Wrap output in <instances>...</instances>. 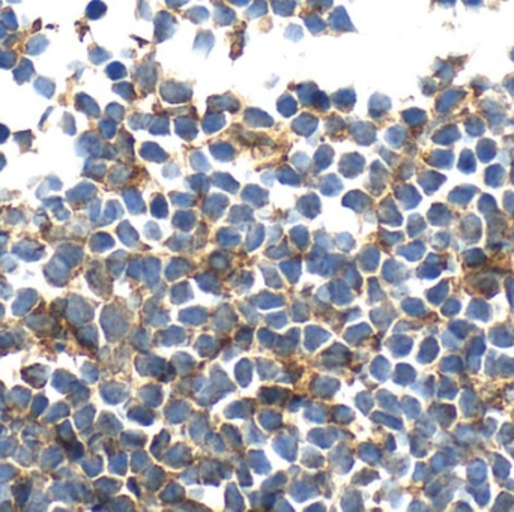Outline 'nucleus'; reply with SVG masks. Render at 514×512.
<instances>
[{
	"label": "nucleus",
	"mask_w": 514,
	"mask_h": 512,
	"mask_svg": "<svg viewBox=\"0 0 514 512\" xmlns=\"http://www.w3.org/2000/svg\"><path fill=\"white\" fill-rule=\"evenodd\" d=\"M147 129L153 135H167L170 132V122H168V119L165 116L158 114V116L152 117Z\"/></svg>",
	"instance_id": "nucleus-16"
},
{
	"label": "nucleus",
	"mask_w": 514,
	"mask_h": 512,
	"mask_svg": "<svg viewBox=\"0 0 514 512\" xmlns=\"http://www.w3.org/2000/svg\"><path fill=\"white\" fill-rule=\"evenodd\" d=\"M295 6H296V2H295V0H280V2H275V3H274V11H275L278 15L289 17V15L295 11Z\"/></svg>",
	"instance_id": "nucleus-24"
},
{
	"label": "nucleus",
	"mask_w": 514,
	"mask_h": 512,
	"mask_svg": "<svg viewBox=\"0 0 514 512\" xmlns=\"http://www.w3.org/2000/svg\"><path fill=\"white\" fill-rule=\"evenodd\" d=\"M100 129L106 138H113L116 134V123H115V120H101Z\"/></svg>",
	"instance_id": "nucleus-38"
},
{
	"label": "nucleus",
	"mask_w": 514,
	"mask_h": 512,
	"mask_svg": "<svg viewBox=\"0 0 514 512\" xmlns=\"http://www.w3.org/2000/svg\"><path fill=\"white\" fill-rule=\"evenodd\" d=\"M317 117H314L313 114L310 113H304L301 116H298L293 123H292V129L298 134V135H302V137H310L316 129H317Z\"/></svg>",
	"instance_id": "nucleus-6"
},
{
	"label": "nucleus",
	"mask_w": 514,
	"mask_h": 512,
	"mask_svg": "<svg viewBox=\"0 0 514 512\" xmlns=\"http://www.w3.org/2000/svg\"><path fill=\"white\" fill-rule=\"evenodd\" d=\"M203 131L206 134H214L226 125V117L221 111H208L203 117Z\"/></svg>",
	"instance_id": "nucleus-12"
},
{
	"label": "nucleus",
	"mask_w": 514,
	"mask_h": 512,
	"mask_svg": "<svg viewBox=\"0 0 514 512\" xmlns=\"http://www.w3.org/2000/svg\"><path fill=\"white\" fill-rule=\"evenodd\" d=\"M2 23H3L8 29H12V30L17 29V20H15V15H14V12H12L11 9L5 11V12L2 14Z\"/></svg>",
	"instance_id": "nucleus-42"
},
{
	"label": "nucleus",
	"mask_w": 514,
	"mask_h": 512,
	"mask_svg": "<svg viewBox=\"0 0 514 512\" xmlns=\"http://www.w3.org/2000/svg\"><path fill=\"white\" fill-rule=\"evenodd\" d=\"M187 17L191 18L194 23H202L209 17V12L205 8H193L187 12Z\"/></svg>",
	"instance_id": "nucleus-36"
},
{
	"label": "nucleus",
	"mask_w": 514,
	"mask_h": 512,
	"mask_svg": "<svg viewBox=\"0 0 514 512\" xmlns=\"http://www.w3.org/2000/svg\"><path fill=\"white\" fill-rule=\"evenodd\" d=\"M304 20H305V24H307V27H308V30L311 32V33H320L322 30H325V23H323V20L320 18V17H317L316 14H311V15H307V17H304Z\"/></svg>",
	"instance_id": "nucleus-25"
},
{
	"label": "nucleus",
	"mask_w": 514,
	"mask_h": 512,
	"mask_svg": "<svg viewBox=\"0 0 514 512\" xmlns=\"http://www.w3.org/2000/svg\"><path fill=\"white\" fill-rule=\"evenodd\" d=\"M244 122L250 126L269 128L274 125V119L259 108H248L244 114Z\"/></svg>",
	"instance_id": "nucleus-9"
},
{
	"label": "nucleus",
	"mask_w": 514,
	"mask_h": 512,
	"mask_svg": "<svg viewBox=\"0 0 514 512\" xmlns=\"http://www.w3.org/2000/svg\"><path fill=\"white\" fill-rule=\"evenodd\" d=\"M15 62V54L11 51H0V66L9 68Z\"/></svg>",
	"instance_id": "nucleus-44"
},
{
	"label": "nucleus",
	"mask_w": 514,
	"mask_h": 512,
	"mask_svg": "<svg viewBox=\"0 0 514 512\" xmlns=\"http://www.w3.org/2000/svg\"><path fill=\"white\" fill-rule=\"evenodd\" d=\"M116 94H119L122 98H125L127 101H134V98H135V91H134V88L131 86V84L129 83H121V84H118V86H115V89H113Z\"/></svg>",
	"instance_id": "nucleus-28"
},
{
	"label": "nucleus",
	"mask_w": 514,
	"mask_h": 512,
	"mask_svg": "<svg viewBox=\"0 0 514 512\" xmlns=\"http://www.w3.org/2000/svg\"><path fill=\"white\" fill-rule=\"evenodd\" d=\"M385 138H386V141H388L391 146L397 147V146H400V144L403 143V140H404V129L400 128V126H392L391 129L386 131Z\"/></svg>",
	"instance_id": "nucleus-23"
},
{
	"label": "nucleus",
	"mask_w": 514,
	"mask_h": 512,
	"mask_svg": "<svg viewBox=\"0 0 514 512\" xmlns=\"http://www.w3.org/2000/svg\"><path fill=\"white\" fill-rule=\"evenodd\" d=\"M334 150L329 146H320L319 150L314 155V162L317 170H325L331 162H332Z\"/></svg>",
	"instance_id": "nucleus-19"
},
{
	"label": "nucleus",
	"mask_w": 514,
	"mask_h": 512,
	"mask_svg": "<svg viewBox=\"0 0 514 512\" xmlns=\"http://www.w3.org/2000/svg\"><path fill=\"white\" fill-rule=\"evenodd\" d=\"M140 15L143 17V18H146V20H150V9H149V6L146 5V2H144V0H141V2H140Z\"/></svg>",
	"instance_id": "nucleus-48"
},
{
	"label": "nucleus",
	"mask_w": 514,
	"mask_h": 512,
	"mask_svg": "<svg viewBox=\"0 0 514 512\" xmlns=\"http://www.w3.org/2000/svg\"><path fill=\"white\" fill-rule=\"evenodd\" d=\"M20 74H24V81H26V80H29V78L32 77V74H33V68H32V65H30V62H29V60H23V62H21L20 68L15 71V77H18Z\"/></svg>",
	"instance_id": "nucleus-43"
},
{
	"label": "nucleus",
	"mask_w": 514,
	"mask_h": 512,
	"mask_svg": "<svg viewBox=\"0 0 514 512\" xmlns=\"http://www.w3.org/2000/svg\"><path fill=\"white\" fill-rule=\"evenodd\" d=\"M214 45V36L211 32H200L196 38V44H194V48L199 50V51H205L208 53Z\"/></svg>",
	"instance_id": "nucleus-22"
},
{
	"label": "nucleus",
	"mask_w": 514,
	"mask_h": 512,
	"mask_svg": "<svg viewBox=\"0 0 514 512\" xmlns=\"http://www.w3.org/2000/svg\"><path fill=\"white\" fill-rule=\"evenodd\" d=\"M286 36L292 41H299L302 38V30L298 27V26H289L287 32H286Z\"/></svg>",
	"instance_id": "nucleus-45"
},
{
	"label": "nucleus",
	"mask_w": 514,
	"mask_h": 512,
	"mask_svg": "<svg viewBox=\"0 0 514 512\" xmlns=\"http://www.w3.org/2000/svg\"><path fill=\"white\" fill-rule=\"evenodd\" d=\"M184 3H187V0H167V5L168 6H175V8L182 6Z\"/></svg>",
	"instance_id": "nucleus-49"
},
{
	"label": "nucleus",
	"mask_w": 514,
	"mask_h": 512,
	"mask_svg": "<svg viewBox=\"0 0 514 512\" xmlns=\"http://www.w3.org/2000/svg\"><path fill=\"white\" fill-rule=\"evenodd\" d=\"M208 105L212 111H230L238 113L239 111V101L232 95H223V97H212L208 101Z\"/></svg>",
	"instance_id": "nucleus-7"
},
{
	"label": "nucleus",
	"mask_w": 514,
	"mask_h": 512,
	"mask_svg": "<svg viewBox=\"0 0 514 512\" xmlns=\"http://www.w3.org/2000/svg\"><path fill=\"white\" fill-rule=\"evenodd\" d=\"M352 137L358 144H372L376 140V131L372 123L366 122H357L351 128Z\"/></svg>",
	"instance_id": "nucleus-5"
},
{
	"label": "nucleus",
	"mask_w": 514,
	"mask_h": 512,
	"mask_svg": "<svg viewBox=\"0 0 514 512\" xmlns=\"http://www.w3.org/2000/svg\"><path fill=\"white\" fill-rule=\"evenodd\" d=\"M47 39L45 38H42V36H35V38H32L30 41H29V44H27V51L30 53V54H39L45 47H47Z\"/></svg>",
	"instance_id": "nucleus-29"
},
{
	"label": "nucleus",
	"mask_w": 514,
	"mask_h": 512,
	"mask_svg": "<svg viewBox=\"0 0 514 512\" xmlns=\"http://www.w3.org/2000/svg\"><path fill=\"white\" fill-rule=\"evenodd\" d=\"M159 94H161V98L167 102L181 104V102H187L191 100L193 89L190 88V84H185V83L165 81L161 84Z\"/></svg>",
	"instance_id": "nucleus-1"
},
{
	"label": "nucleus",
	"mask_w": 514,
	"mask_h": 512,
	"mask_svg": "<svg viewBox=\"0 0 514 512\" xmlns=\"http://www.w3.org/2000/svg\"><path fill=\"white\" fill-rule=\"evenodd\" d=\"M155 24H156V33H155V36H156V42H161V41H165L168 36H171V35H173L175 33V18L173 17H171L170 14H167V12H159L158 14V17H156V21H155Z\"/></svg>",
	"instance_id": "nucleus-4"
},
{
	"label": "nucleus",
	"mask_w": 514,
	"mask_h": 512,
	"mask_svg": "<svg viewBox=\"0 0 514 512\" xmlns=\"http://www.w3.org/2000/svg\"><path fill=\"white\" fill-rule=\"evenodd\" d=\"M308 3H310V6H313V8L326 9V8L331 6L332 0H308Z\"/></svg>",
	"instance_id": "nucleus-47"
},
{
	"label": "nucleus",
	"mask_w": 514,
	"mask_h": 512,
	"mask_svg": "<svg viewBox=\"0 0 514 512\" xmlns=\"http://www.w3.org/2000/svg\"><path fill=\"white\" fill-rule=\"evenodd\" d=\"M404 120L409 123V125H418L421 120H424V113L421 110H407L404 114H403Z\"/></svg>",
	"instance_id": "nucleus-37"
},
{
	"label": "nucleus",
	"mask_w": 514,
	"mask_h": 512,
	"mask_svg": "<svg viewBox=\"0 0 514 512\" xmlns=\"http://www.w3.org/2000/svg\"><path fill=\"white\" fill-rule=\"evenodd\" d=\"M0 6H2V2H0Z\"/></svg>",
	"instance_id": "nucleus-52"
},
{
	"label": "nucleus",
	"mask_w": 514,
	"mask_h": 512,
	"mask_svg": "<svg viewBox=\"0 0 514 512\" xmlns=\"http://www.w3.org/2000/svg\"><path fill=\"white\" fill-rule=\"evenodd\" d=\"M107 75L113 80H118V78H122L127 75V69L122 63L119 62H113L109 68H107Z\"/></svg>",
	"instance_id": "nucleus-35"
},
{
	"label": "nucleus",
	"mask_w": 514,
	"mask_h": 512,
	"mask_svg": "<svg viewBox=\"0 0 514 512\" xmlns=\"http://www.w3.org/2000/svg\"><path fill=\"white\" fill-rule=\"evenodd\" d=\"M191 165H193L196 170H202V172H203V170H208V168H211L209 162L206 161L205 155H203L200 150H196V152H193V155H191Z\"/></svg>",
	"instance_id": "nucleus-32"
},
{
	"label": "nucleus",
	"mask_w": 514,
	"mask_h": 512,
	"mask_svg": "<svg viewBox=\"0 0 514 512\" xmlns=\"http://www.w3.org/2000/svg\"><path fill=\"white\" fill-rule=\"evenodd\" d=\"M77 104H78V108L83 110L86 114H89L91 117H95L100 114V108L98 105L95 104V101L89 97H86V95H78L77 97Z\"/></svg>",
	"instance_id": "nucleus-20"
},
{
	"label": "nucleus",
	"mask_w": 514,
	"mask_h": 512,
	"mask_svg": "<svg viewBox=\"0 0 514 512\" xmlns=\"http://www.w3.org/2000/svg\"><path fill=\"white\" fill-rule=\"evenodd\" d=\"M91 60L94 62V63H103L104 60H107V59H110V53H107L106 50H103V48H94L92 51H91Z\"/></svg>",
	"instance_id": "nucleus-40"
},
{
	"label": "nucleus",
	"mask_w": 514,
	"mask_h": 512,
	"mask_svg": "<svg viewBox=\"0 0 514 512\" xmlns=\"http://www.w3.org/2000/svg\"><path fill=\"white\" fill-rule=\"evenodd\" d=\"M329 24L334 30H354V26L351 24V20L346 14V11L343 8H337L331 17H329Z\"/></svg>",
	"instance_id": "nucleus-14"
},
{
	"label": "nucleus",
	"mask_w": 514,
	"mask_h": 512,
	"mask_svg": "<svg viewBox=\"0 0 514 512\" xmlns=\"http://www.w3.org/2000/svg\"><path fill=\"white\" fill-rule=\"evenodd\" d=\"M391 108V102L384 95H373L370 102H369V113L373 119H381L384 114L388 113V110Z\"/></svg>",
	"instance_id": "nucleus-11"
},
{
	"label": "nucleus",
	"mask_w": 514,
	"mask_h": 512,
	"mask_svg": "<svg viewBox=\"0 0 514 512\" xmlns=\"http://www.w3.org/2000/svg\"><path fill=\"white\" fill-rule=\"evenodd\" d=\"M278 178H280V181L281 182H284V184H290V185H298V182H299V179H298V176L293 173V170H290L289 167H281L280 168V172H278Z\"/></svg>",
	"instance_id": "nucleus-34"
},
{
	"label": "nucleus",
	"mask_w": 514,
	"mask_h": 512,
	"mask_svg": "<svg viewBox=\"0 0 514 512\" xmlns=\"http://www.w3.org/2000/svg\"><path fill=\"white\" fill-rule=\"evenodd\" d=\"M135 80L138 81L140 88L146 92H152L156 83V66L153 62H146L135 68Z\"/></svg>",
	"instance_id": "nucleus-2"
},
{
	"label": "nucleus",
	"mask_w": 514,
	"mask_h": 512,
	"mask_svg": "<svg viewBox=\"0 0 514 512\" xmlns=\"http://www.w3.org/2000/svg\"><path fill=\"white\" fill-rule=\"evenodd\" d=\"M152 120V116L149 114H132L129 117V126L132 129H143V128H149V123Z\"/></svg>",
	"instance_id": "nucleus-27"
},
{
	"label": "nucleus",
	"mask_w": 514,
	"mask_h": 512,
	"mask_svg": "<svg viewBox=\"0 0 514 512\" xmlns=\"http://www.w3.org/2000/svg\"><path fill=\"white\" fill-rule=\"evenodd\" d=\"M363 167H364V158L358 153H348L341 158V162H340L341 173L346 175L348 178H354L360 175Z\"/></svg>",
	"instance_id": "nucleus-3"
},
{
	"label": "nucleus",
	"mask_w": 514,
	"mask_h": 512,
	"mask_svg": "<svg viewBox=\"0 0 514 512\" xmlns=\"http://www.w3.org/2000/svg\"><path fill=\"white\" fill-rule=\"evenodd\" d=\"M230 2H233V3L238 5V6H242V5H247V3L250 2V0H230Z\"/></svg>",
	"instance_id": "nucleus-50"
},
{
	"label": "nucleus",
	"mask_w": 514,
	"mask_h": 512,
	"mask_svg": "<svg viewBox=\"0 0 514 512\" xmlns=\"http://www.w3.org/2000/svg\"><path fill=\"white\" fill-rule=\"evenodd\" d=\"M106 12V5L103 2H98V0H95V2H92L89 6H88V11H86V15H88L89 18L95 20V18H100L103 17Z\"/></svg>",
	"instance_id": "nucleus-30"
},
{
	"label": "nucleus",
	"mask_w": 514,
	"mask_h": 512,
	"mask_svg": "<svg viewBox=\"0 0 514 512\" xmlns=\"http://www.w3.org/2000/svg\"><path fill=\"white\" fill-rule=\"evenodd\" d=\"M175 129H176V134L187 140V141H191L197 137V123L194 119L188 117V116H181L175 120Z\"/></svg>",
	"instance_id": "nucleus-8"
},
{
	"label": "nucleus",
	"mask_w": 514,
	"mask_h": 512,
	"mask_svg": "<svg viewBox=\"0 0 514 512\" xmlns=\"http://www.w3.org/2000/svg\"><path fill=\"white\" fill-rule=\"evenodd\" d=\"M296 92H298L301 102L307 107H311L314 94L317 92V86L314 83H304V84H301V86H298Z\"/></svg>",
	"instance_id": "nucleus-18"
},
{
	"label": "nucleus",
	"mask_w": 514,
	"mask_h": 512,
	"mask_svg": "<svg viewBox=\"0 0 514 512\" xmlns=\"http://www.w3.org/2000/svg\"><path fill=\"white\" fill-rule=\"evenodd\" d=\"M5 36H6V29H5L2 24H0V41H2Z\"/></svg>",
	"instance_id": "nucleus-51"
},
{
	"label": "nucleus",
	"mask_w": 514,
	"mask_h": 512,
	"mask_svg": "<svg viewBox=\"0 0 514 512\" xmlns=\"http://www.w3.org/2000/svg\"><path fill=\"white\" fill-rule=\"evenodd\" d=\"M332 102L338 110L349 113L357 102V95L352 89H341L332 95Z\"/></svg>",
	"instance_id": "nucleus-10"
},
{
	"label": "nucleus",
	"mask_w": 514,
	"mask_h": 512,
	"mask_svg": "<svg viewBox=\"0 0 514 512\" xmlns=\"http://www.w3.org/2000/svg\"><path fill=\"white\" fill-rule=\"evenodd\" d=\"M211 153L218 159V161H230L235 156V149L230 143L226 141H217L209 146Z\"/></svg>",
	"instance_id": "nucleus-15"
},
{
	"label": "nucleus",
	"mask_w": 514,
	"mask_h": 512,
	"mask_svg": "<svg viewBox=\"0 0 514 512\" xmlns=\"http://www.w3.org/2000/svg\"><path fill=\"white\" fill-rule=\"evenodd\" d=\"M266 11H268V6H266V3L263 2V0H256L254 5L247 11V15H248L250 18L262 17V15L266 14Z\"/></svg>",
	"instance_id": "nucleus-33"
},
{
	"label": "nucleus",
	"mask_w": 514,
	"mask_h": 512,
	"mask_svg": "<svg viewBox=\"0 0 514 512\" xmlns=\"http://www.w3.org/2000/svg\"><path fill=\"white\" fill-rule=\"evenodd\" d=\"M277 108H278V111H280L284 117H290V116H293V114L298 111V104H296V101L293 100L292 95L286 94V95H283V97L278 100Z\"/></svg>",
	"instance_id": "nucleus-17"
},
{
	"label": "nucleus",
	"mask_w": 514,
	"mask_h": 512,
	"mask_svg": "<svg viewBox=\"0 0 514 512\" xmlns=\"http://www.w3.org/2000/svg\"><path fill=\"white\" fill-rule=\"evenodd\" d=\"M140 155L147 159V161H155V162H162L168 158L167 152L162 150L156 143H144L140 149Z\"/></svg>",
	"instance_id": "nucleus-13"
},
{
	"label": "nucleus",
	"mask_w": 514,
	"mask_h": 512,
	"mask_svg": "<svg viewBox=\"0 0 514 512\" xmlns=\"http://www.w3.org/2000/svg\"><path fill=\"white\" fill-rule=\"evenodd\" d=\"M107 114L115 120V122H121L124 119V108L119 104H110L107 107Z\"/></svg>",
	"instance_id": "nucleus-41"
},
{
	"label": "nucleus",
	"mask_w": 514,
	"mask_h": 512,
	"mask_svg": "<svg viewBox=\"0 0 514 512\" xmlns=\"http://www.w3.org/2000/svg\"><path fill=\"white\" fill-rule=\"evenodd\" d=\"M215 21L218 24H230L233 20H235V12L232 9H229L227 6L224 5H217L215 6Z\"/></svg>",
	"instance_id": "nucleus-21"
},
{
	"label": "nucleus",
	"mask_w": 514,
	"mask_h": 512,
	"mask_svg": "<svg viewBox=\"0 0 514 512\" xmlns=\"http://www.w3.org/2000/svg\"><path fill=\"white\" fill-rule=\"evenodd\" d=\"M311 107H314V108L319 110V111H326V110L331 107V100H329V97H328L326 94L317 91V92L314 94Z\"/></svg>",
	"instance_id": "nucleus-26"
},
{
	"label": "nucleus",
	"mask_w": 514,
	"mask_h": 512,
	"mask_svg": "<svg viewBox=\"0 0 514 512\" xmlns=\"http://www.w3.org/2000/svg\"><path fill=\"white\" fill-rule=\"evenodd\" d=\"M214 179L217 181V185L224 187V188H227L229 191H235V190L238 188V185H230V184H236V182L232 181V178L227 176V175H215Z\"/></svg>",
	"instance_id": "nucleus-39"
},
{
	"label": "nucleus",
	"mask_w": 514,
	"mask_h": 512,
	"mask_svg": "<svg viewBox=\"0 0 514 512\" xmlns=\"http://www.w3.org/2000/svg\"><path fill=\"white\" fill-rule=\"evenodd\" d=\"M292 161H293V164H295L296 167H299V168H307V167H308V158H307V155H304V153H295L293 158H292Z\"/></svg>",
	"instance_id": "nucleus-46"
},
{
	"label": "nucleus",
	"mask_w": 514,
	"mask_h": 512,
	"mask_svg": "<svg viewBox=\"0 0 514 512\" xmlns=\"http://www.w3.org/2000/svg\"><path fill=\"white\" fill-rule=\"evenodd\" d=\"M343 128H345V120H343L341 117L332 114L329 119H326V129H328V132L338 134L340 131H343Z\"/></svg>",
	"instance_id": "nucleus-31"
}]
</instances>
